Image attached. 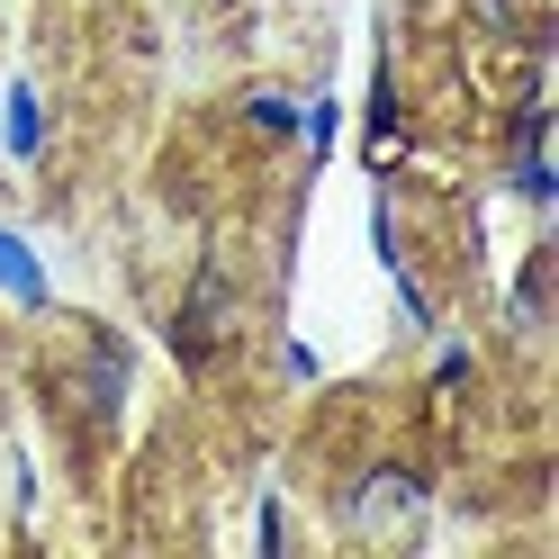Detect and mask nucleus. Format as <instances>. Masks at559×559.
I'll use <instances>...</instances> for the list:
<instances>
[{"label":"nucleus","instance_id":"f257e3e1","mask_svg":"<svg viewBox=\"0 0 559 559\" xmlns=\"http://www.w3.org/2000/svg\"><path fill=\"white\" fill-rule=\"evenodd\" d=\"M343 523H353L361 542L415 533V523H425V478H415V469H397V461L361 469V487H353V497H343Z\"/></svg>","mask_w":559,"mask_h":559},{"label":"nucleus","instance_id":"f03ea898","mask_svg":"<svg viewBox=\"0 0 559 559\" xmlns=\"http://www.w3.org/2000/svg\"><path fill=\"white\" fill-rule=\"evenodd\" d=\"M217 317H226V280H217V271H199L190 307L171 317V353H181V361H207V353H217Z\"/></svg>","mask_w":559,"mask_h":559},{"label":"nucleus","instance_id":"7ed1b4c3","mask_svg":"<svg viewBox=\"0 0 559 559\" xmlns=\"http://www.w3.org/2000/svg\"><path fill=\"white\" fill-rule=\"evenodd\" d=\"M0 145H10V163L46 154V99H37V82H10V127H0Z\"/></svg>","mask_w":559,"mask_h":559},{"label":"nucleus","instance_id":"20e7f679","mask_svg":"<svg viewBox=\"0 0 559 559\" xmlns=\"http://www.w3.org/2000/svg\"><path fill=\"white\" fill-rule=\"evenodd\" d=\"M0 289H10L19 307H46V298H55V280H46V262L27 253V243H19L10 226H0Z\"/></svg>","mask_w":559,"mask_h":559},{"label":"nucleus","instance_id":"39448f33","mask_svg":"<svg viewBox=\"0 0 559 559\" xmlns=\"http://www.w3.org/2000/svg\"><path fill=\"white\" fill-rule=\"evenodd\" d=\"M91 415H118V397H127V343L118 334H91Z\"/></svg>","mask_w":559,"mask_h":559},{"label":"nucleus","instance_id":"423d86ee","mask_svg":"<svg viewBox=\"0 0 559 559\" xmlns=\"http://www.w3.org/2000/svg\"><path fill=\"white\" fill-rule=\"evenodd\" d=\"M243 118H253L262 135H298V99H280V91H253V99H243Z\"/></svg>","mask_w":559,"mask_h":559},{"label":"nucleus","instance_id":"0eeeda50","mask_svg":"<svg viewBox=\"0 0 559 559\" xmlns=\"http://www.w3.org/2000/svg\"><path fill=\"white\" fill-rule=\"evenodd\" d=\"M334 127H343V109H334V99H307V109H298V135H307V154H334Z\"/></svg>","mask_w":559,"mask_h":559},{"label":"nucleus","instance_id":"6e6552de","mask_svg":"<svg viewBox=\"0 0 559 559\" xmlns=\"http://www.w3.org/2000/svg\"><path fill=\"white\" fill-rule=\"evenodd\" d=\"M370 135H379V145L397 135V82H389V63H379V82H370Z\"/></svg>","mask_w":559,"mask_h":559},{"label":"nucleus","instance_id":"1a4fd4ad","mask_svg":"<svg viewBox=\"0 0 559 559\" xmlns=\"http://www.w3.org/2000/svg\"><path fill=\"white\" fill-rule=\"evenodd\" d=\"M433 379H442V389H461V379H469V353H461V343H442V361H433Z\"/></svg>","mask_w":559,"mask_h":559},{"label":"nucleus","instance_id":"9d476101","mask_svg":"<svg viewBox=\"0 0 559 559\" xmlns=\"http://www.w3.org/2000/svg\"><path fill=\"white\" fill-rule=\"evenodd\" d=\"M289 542V514H280V497H262V550H280Z\"/></svg>","mask_w":559,"mask_h":559}]
</instances>
